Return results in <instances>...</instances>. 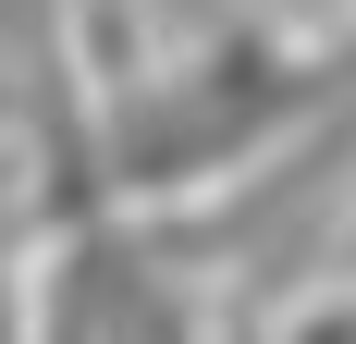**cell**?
Segmentation results:
<instances>
[{"label": "cell", "mask_w": 356, "mask_h": 344, "mask_svg": "<svg viewBox=\"0 0 356 344\" xmlns=\"http://www.w3.org/2000/svg\"><path fill=\"white\" fill-rule=\"evenodd\" d=\"M332 258H344V271H356V221H344V234H332Z\"/></svg>", "instance_id": "4"}, {"label": "cell", "mask_w": 356, "mask_h": 344, "mask_svg": "<svg viewBox=\"0 0 356 344\" xmlns=\"http://www.w3.org/2000/svg\"><path fill=\"white\" fill-rule=\"evenodd\" d=\"M332 62H344V86H356V13H344V25H332Z\"/></svg>", "instance_id": "3"}, {"label": "cell", "mask_w": 356, "mask_h": 344, "mask_svg": "<svg viewBox=\"0 0 356 344\" xmlns=\"http://www.w3.org/2000/svg\"><path fill=\"white\" fill-rule=\"evenodd\" d=\"M283 344H356V295H320V308L295 320V332H283Z\"/></svg>", "instance_id": "2"}, {"label": "cell", "mask_w": 356, "mask_h": 344, "mask_svg": "<svg viewBox=\"0 0 356 344\" xmlns=\"http://www.w3.org/2000/svg\"><path fill=\"white\" fill-rule=\"evenodd\" d=\"M344 99L356 86L332 62V37L295 49L270 25H221L209 49L99 86V185H111V209H184L234 172H258L270 148H295L307 123H332Z\"/></svg>", "instance_id": "1"}]
</instances>
